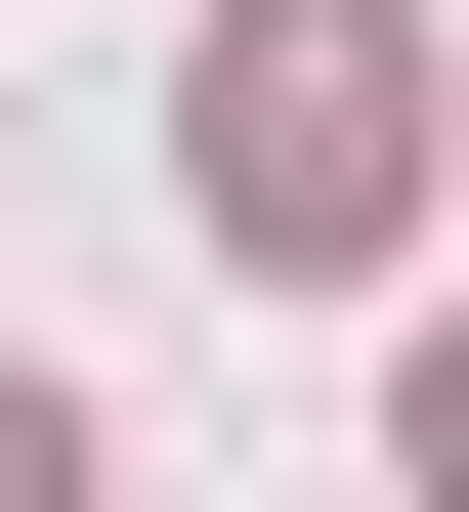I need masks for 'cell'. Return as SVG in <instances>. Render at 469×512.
<instances>
[{"label":"cell","mask_w":469,"mask_h":512,"mask_svg":"<svg viewBox=\"0 0 469 512\" xmlns=\"http://www.w3.org/2000/svg\"><path fill=\"white\" fill-rule=\"evenodd\" d=\"M384 470H427V512H469V299H427V384H384Z\"/></svg>","instance_id":"cell-2"},{"label":"cell","mask_w":469,"mask_h":512,"mask_svg":"<svg viewBox=\"0 0 469 512\" xmlns=\"http://www.w3.org/2000/svg\"><path fill=\"white\" fill-rule=\"evenodd\" d=\"M0 512H86V427H43V384H0Z\"/></svg>","instance_id":"cell-3"},{"label":"cell","mask_w":469,"mask_h":512,"mask_svg":"<svg viewBox=\"0 0 469 512\" xmlns=\"http://www.w3.org/2000/svg\"><path fill=\"white\" fill-rule=\"evenodd\" d=\"M427 214V43H384V0H256L214 43V256H384Z\"/></svg>","instance_id":"cell-1"}]
</instances>
